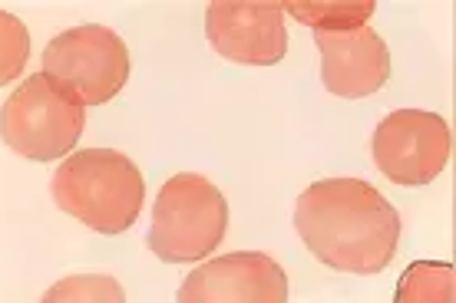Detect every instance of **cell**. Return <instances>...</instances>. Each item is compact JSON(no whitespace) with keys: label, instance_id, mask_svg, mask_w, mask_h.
Returning <instances> with one entry per match:
<instances>
[{"label":"cell","instance_id":"obj_9","mask_svg":"<svg viewBox=\"0 0 456 303\" xmlns=\"http://www.w3.org/2000/svg\"><path fill=\"white\" fill-rule=\"evenodd\" d=\"M321 79L341 100L374 96L390 76V50L370 27L357 30H318Z\"/></svg>","mask_w":456,"mask_h":303},{"label":"cell","instance_id":"obj_8","mask_svg":"<svg viewBox=\"0 0 456 303\" xmlns=\"http://www.w3.org/2000/svg\"><path fill=\"white\" fill-rule=\"evenodd\" d=\"M179 303H288V274L258 251L225 254L185 277Z\"/></svg>","mask_w":456,"mask_h":303},{"label":"cell","instance_id":"obj_11","mask_svg":"<svg viewBox=\"0 0 456 303\" xmlns=\"http://www.w3.org/2000/svg\"><path fill=\"white\" fill-rule=\"evenodd\" d=\"M281 11L291 13L295 20L308 23L318 30H357L364 27V20L374 13V0H357V4H344V0H334V4H301V0H291V4H281Z\"/></svg>","mask_w":456,"mask_h":303},{"label":"cell","instance_id":"obj_4","mask_svg":"<svg viewBox=\"0 0 456 303\" xmlns=\"http://www.w3.org/2000/svg\"><path fill=\"white\" fill-rule=\"evenodd\" d=\"M86 125V106L46 73L27 76L0 109V139L30 162H53L73 152Z\"/></svg>","mask_w":456,"mask_h":303},{"label":"cell","instance_id":"obj_7","mask_svg":"<svg viewBox=\"0 0 456 303\" xmlns=\"http://www.w3.org/2000/svg\"><path fill=\"white\" fill-rule=\"evenodd\" d=\"M206 34L216 53L245 67H272L288 53L285 11L274 0H216L206 7Z\"/></svg>","mask_w":456,"mask_h":303},{"label":"cell","instance_id":"obj_2","mask_svg":"<svg viewBox=\"0 0 456 303\" xmlns=\"http://www.w3.org/2000/svg\"><path fill=\"white\" fill-rule=\"evenodd\" d=\"M53 204L100 235H123L142 211V171L116 148H83L69 155L50 185Z\"/></svg>","mask_w":456,"mask_h":303},{"label":"cell","instance_id":"obj_1","mask_svg":"<svg viewBox=\"0 0 456 303\" xmlns=\"http://www.w3.org/2000/svg\"><path fill=\"white\" fill-rule=\"evenodd\" d=\"M295 227L311 254L344 274H380L397 254V208L361 179H328L305 188Z\"/></svg>","mask_w":456,"mask_h":303},{"label":"cell","instance_id":"obj_13","mask_svg":"<svg viewBox=\"0 0 456 303\" xmlns=\"http://www.w3.org/2000/svg\"><path fill=\"white\" fill-rule=\"evenodd\" d=\"M30 57V34L27 23L13 13L0 11V86L23 73Z\"/></svg>","mask_w":456,"mask_h":303},{"label":"cell","instance_id":"obj_3","mask_svg":"<svg viewBox=\"0 0 456 303\" xmlns=\"http://www.w3.org/2000/svg\"><path fill=\"white\" fill-rule=\"evenodd\" d=\"M228 227V202L222 191L195 171L172 175L159 188L149 227V251L166 264L208 258Z\"/></svg>","mask_w":456,"mask_h":303},{"label":"cell","instance_id":"obj_10","mask_svg":"<svg viewBox=\"0 0 456 303\" xmlns=\"http://www.w3.org/2000/svg\"><path fill=\"white\" fill-rule=\"evenodd\" d=\"M394 303H456V267L444 260H417L403 270Z\"/></svg>","mask_w":456,"mask_h":303},{"label":"cell","instance_id":"obj_5","mask_svg":"<svg viewBox=\"0 0 456 303\" xmlns=\"http://www.w3.org/2000/svg\"><path fill=\"white\" fill-rule=\"evenodd\" d=\"M44 73L83 106H103L123 92L129 79V50L103 23L73 27L44 50Z\"/></svg>","mask_w":456,"mask_h":303},{"label":"cell","instance_id":"obj_6","mask_svg":"<svg viewBox=\"0 0 456 303\" xmlns=\"http://www.w3.org/2000/svg\"><path fill=\"white\" fill-rule=\"evenodd\" d=\"M370 152L377 169L394 185H430L450 162L453 132L444 116L397 109L377 125Z\"/></svg>","mask_w":456,"mask_h":303},{"label":"cell","instance_id":"obj_12","mask_svg":"<svg viewBox=\"0 0 456 303\" xmlns=\"http://www.w3.org/2000/svg\"><path fill=\"white\" fill-rule=\"evenodd\" d=\"M40 303H126V293L110 274H77L53 283Z\"/></svg>","mask_w":456,"mask_h":303}]
</instances>
